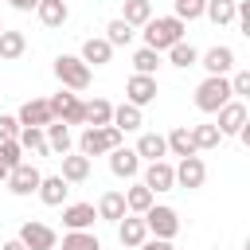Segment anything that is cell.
Returning a JSON list of instances; mask_svg holds the SVG:
<instances>
[{
	"instance_id": "cell-1",
	"label": "cell",
	"mask_w": 250,
	"mask_h": 250,
	"mask_svg": "<svg viewBox=\"0 0 250 250\" xmlns=\"http://www.w3.org/2000/svg\"><path fill=\"white\" fill-rule=\"evenodd\" d=\"M184 31H188V23L184 20H176V16H152L148 23H145V47H152V51H168L172 43H180L184 39Z\"/></svg>"
},
{
	"instance_id": "cell-2",
	"label": "cell",
	"mask_w": 250,
	"mask_h": 250,
	"mask_svg": "<svg viewBox=\"0 0 250 250\" xmlns=\"http://www.w3.org/2000/svg\"><path fill=\"white\" fill-rule=\"evenodd\" d=\"M230 78L227 74H207L199 86H195V109L199 113H219L227 102H230Z\"/></svg>"
},
{
	"instance_id": "cell-3",
	"label": "cell",
	"mask_w": 250,
	"mask_h": 250,
	"mask_svg": "<svg viewBox=\"0 0 250 250\" xmlns=\"http://www.w3.org/2000/svg\"><path fill=\"white\" fill-rule=\"evenodd\" d=\"M121 137H125V133H121V129H113V125H86V129H82V137H78V152H82V156H90V160H94V156H105L109 148H117V145H121Z\"/></svg>"
},
{
	"instance_id": "cell-4",
	"label": "cell",
	"mask_w": 250,
	"mask_h": 250,
	"mask_svg": "<svg viewBox=\"0 0 250 250\" xmlns=\"http://www.w3.org/2000/svg\"><path fill=\"white\" fill-rule=\"evenodd\" d=\"M55 78H59V86L62 90H86L90 86V66L78 59V55H59L55 59Z\"/></svg>"
},
{
	"instance_id": "cell-5",
	"label": "cell",
	"mask_w": 250,
	"mask_h": 250,
	"mask_svg": "<svg viewBox=\"0 0 250 250\" xmlns=\"http://www.w3.org/2000/svg\"><path fill=\"white\" fill-rule=\"evenodd\" d=\"M145 227H148L152 238H176V234H180V215H176V207H168V203H152V207L145 211Z\"/></svg>"
},
{
	"instance_id": "cell-6",
	"label": "cell",
	"mask_w": 250,
	"mask_h": 250,
	"mask_svg": "<svg viewBox=\"0 0 250 250\" xmlns=\"http://www.w3.org/2000/svg\"><path fill=\"white\" fill-rule=\"evenodd\" d=\"M51 102V113H55V121H62V125H82V113H86V102L74 94V90H59L55 98H47Z\"/></svg>"
},
{
	"instance_id": "cell-7",
	"label": "cell",
	"mask_w": 250,
	"mask_h": 250,
	"mask_svg": "<svg viewBox=\"0 0 250 250\" xmlns=\"http://www.w3.org/2000/svg\"><path fill=\"white\" fill-rule=\"evenodd\" d=\"M156 94H160L156 74H133V78L125 82V102H129V105H137V109L152 105V102H156Z\"/></svg>"
},
{
	"instance_id": "cell-8",
	"label": "cell",
	"mask_w": 250,
	"mask_h": 250,
	"mask_svg": "<svg viewBox=\"0 0 250 250\" xmlns=\"http://www.w3.org/2000/svg\"><path fill=\"white\" fill-rule=\"evenodd\" d=\"M172 172H176V188H188V191L203 188V180H207V164H203L199 152L195 156H180V164H172Z\"/></svg>"
},
{
	"instance_id": "cell-9",
	"label": "cell",
	"mask_w": 250,
	"mask_h": 250,
	"mask_svg": "<svg viewBox=\"0 0 250 250\" xmlns=\"http://www.w3.org/2000/svg\"><path fill=\"white\" fill-rule=\"evenodd\" d=\"M39 180H43V172H39L35 164L20 160V164H16L12 172H8V180H4V184H8V191H12V195H20V199H23V195H35Z\"/></svg>"
},
{
	"instance_id": "cell-10",
	"label": "cell",
	"mask_w": 250,
	"mask_h": 250,
	"mask_svg": "<svg viewBox=\"0 0 250 250\" xmlns=\"http://www.w3.org/2000/svg\"><path fill=\"white\" fill-rule=\"evenodd\" d=\"M16 238H20L27 250H55V246H59V234H55L47 223H39V219H27Z\"/></svg>"
},
{
	"instance_id": "cell-11",
	"label": "cell",
	"mask_w": 250,
	"mask_h": 250,
	"mask_svg": "<svg viewBox=\"0 0 250 250\" xmlns=\"http://www.w3.org/2000/svg\"><path fill=\"white\" fill-rule=\"evenodd\" d=\"M195 66H203L207 74H230V70H234V47L215 43V47H207V51L199 55V62H195Z\"/></svg>"
},
{
	"instance_id": "cell-12",
	"label": "cell",
	"mask_w": 250,
	"mask_h": 250,
	"mask_svg": "<svg viewBox=\"0 0 250 250\" xmlns=\"http://www.w3.org/2000/svg\"><path fill=\"white\" fill-rule=\"evenodd\" d=\"M246 121H250V109L242 105V98H230V102L219 109V121H215V125H219L223 137H238V129H242Z\"/></svg>"
},
{
	"instance_id": "cell-13",
	"label": "cell",
	"mask_w": 250,
	"mask_h": 250,
	"mask_svg": "<svg viewBox=\"0 0 250 250\" xmlns=\"http://www.w3.org/2000/svg\"><path fill=\"white\" fill-rule=\"evenodd\" d=\"M105 156H109V172H113V176H121V180H137V176H141V164H145V160H141L133 148L117 145V148H109Z\"/></svg>"
},
{
	"instance_id": "cell-14",
	"label": "cell",
	"mask_w": 250,
	"mask_h": 250,
	"mask_svg": "<svg viewBox=\"0 0 250 250\" xmlns=\"http://www.w3.org/2000/svg\"><path fill=\"white\" fill-rule=\"evenodd\" d=\"M141 184H145L152 195H156V191H172V188H176V172H172V164H168V160H148V164H145V180H141Z\"/></svg>"
},
{
	"instance_id": "cell-15",
	"label": "cell",
	"mask_w": 250,
	"mask_h": 250,
	"mask_svg": "<svg viewBox=\"0 0 250 250\" xmlns=\"http://www.w3.org/2000/svg\"><path fill=\"white\" fill-rule=\"evenodd\" d=\"M117 238H121V246H129V250H137L145 238H148V227H145V215H133V211H125L121 219H117Z\"/></svg>"
},
{
	"instance_id": "cell-16",
	"label": "cell",
	"mask_w": 250,
	"mask_h": 250,
	"mask_svg": "<svg viewBox=\"0 0 250 250\" xmlns=\"http://www.w3.org/2000/svg\"><path fill=\"white\" fill-rule=\"evenodd\" d=\"M16 121H20V125H35V129L51 125V121H55L51 102H47V98H31V102H23V105H20V113H16Z\"/></svg>"
},
{
	"instance_id": "cell-17",
	"label": "cell",
	"mask_w": 250,
	"mask_h": 250,
	"mask_svg": "<svg viewBox=\"0 0 250 250\" xmlns=\"http://www.w3.org/2000/svg\"><path fill=\"white\" fill-rule=\"evenodd\" d=\"M98 219L94 203H62V227L66 230H90Z\"/></svg>"
},
{
	"instance_id": "cell-18",
	"label": "cell",
	"mask_w": 250,
	"mask_h": 250,
	"mask_svg": "<svg viewBox=\"0 0 250 250\" xmlns=\"http://www.w3.org/2000/svg\"><path fill=\"white\" fill-rule=\"evenodd\" d=\"M78 59H82L86 66H105V62L113 59V47L105 43V35H90V39L82 43V51H78Z\"/></svg>"
},
{
	"instance_id": "cell-19",
	"label": "cell",
	"mask_w": 250,
	"mask_h": 250,
	"mask_svg": "<svg viewBox=\"0 0 250 250\" xmlns=\"http://www.w3.org/2000/svg\"><path fill=\"white\" fill-rule=\"evenodd\" d=\"M66 191H70V184H66L62 176H43L39 188H35V195H39L47 207H62V203H66Z\"/></svg>"
},
{
	"instance_id": "cell-20",
	"label": "cell",
	"mask_w": 250,
	"mask_h": 250,
	"mask_svg": "<svg viewBox=\"0 0 250 250\" xmlns=\"http://www.w3.org/2000/svg\"><path fill=\"white\" fill-rule=\"evenodd\" d=\"M35 16H39L43 27H62V23L70 20V8H66V0H39Z\"/></svg>"
},
{
	"instance_id": "cell-21",
	"label": "cell",
	"mask_w": 250,
	"mask_h": 250,
	"mask_svg": "<svg viewBox=\"0 0 250 250\" xmlns=\"http://www.w3.org/2000/svg\"><path fill=\"white\" fill-rule=\"evenodd\" d=\"M43 137H47V148H51V152H59V156H66V152H70V145H74L70 125H62V121L43 125Z\"/></svg>"
},
{
	"instance_id": "cell-22",
	"label": "cell",
	"mask_w": 250,
	"mask_h": 250,
	"mask_svg": "<svg viewBox=\"0 0 250 250\" xmlns=\"http://www.w3.org/2000/svg\"><path fill=\"white\" fill-rule=\"evenodd\" d=\"M164 145H168V156H195V141H191V129L188 125H176L164 137Z\"/></svg>"
},
{
	"instance_id": "cell-23",
	"label": "cell",
	"mask_w": 250,
	"mask_h": 250,
	"mask_svg": "<svg viewBox=\"0 0 250 250\" xmlns=\"http://www.w3.org/2000/svg\"><path fill=\"white\" fill-rule=\"evenodd\" d=\"M133 152H137L141 160H164V156H168V145H164V137H160V133H141Z\"/></svg>"
},
{
	"instance_id": "cell-24",
	"label": "cell",
	"mask_w": 250,
	"mask_h": 250,
	"mask_svg": "<svg viewBox=\"0 0 250 250\" xmlns=\"http://www.w3.org/2000/svg\"><path fill=\"white\" fill-rule=\"evenodd\" d=\"M66 184H82V180H90V156H82V152H66L62 156V172H59Z\"/></svg>"
},
{
	"instance_id": "cell-25",
	"label": "cell",
	"mask_w": 250,
	"mask_h": 250,
	"mask_svg": "<svg viewBox=\"0 0 250 250\" xmlns=\"http://www.w3.org/2000/svg\"><path fill=\"white\" fill-rule=\"evenodd\" d=\"M94 211H98V219H105V223H117V219L125 215V195H121V191H102Z\"/></svg>"
},
{
	"instance_id": "cell-26",
	"label": "cell",
	"mask_w": 250,
	"mask_h": 250,
	"mask_svg": "<svg viewBox=\"0 0 250 250\" xmlns=\"http://www.w3.org/2000/svg\"><path fill=\"white\" fill-rule=\"evenodd\" d=\"M23 51H27V35L4 27V31H0V59H4V62H16Z\"/></svg>"
},
{
	"instance_id": "cell-27",
	"label": "cell",
	"mask_w": 250,
	"mask_h": 250,
	"mask_svg": "<svg viewBox=\"0 0 250 250\" xmlns=\"http://www.w3.org/2000/svg\"><path fill=\"white\" fill-rule=\"evenodd\" d=\"M113 129H121V133H137L141 125H145V117H141V109L137 105H113V121H109Z\"/></svg>"
},
{
	"instance_id": "cell-28",
	"label": "cell",
	"mask_w": 250,
	"mask_h": 250,
	"mask_svg": "<svg viewBox=\"0 0 250 250\" xmlns=\"http://www.w3.org/2000/svg\"><path fill=\"white\" fill-rule=\"evenodd\" d=\"M16 141H20V148H23V152H35V156H47V152H51V148H47L43 129H35V125H20Z\"/></svg>"
},
{
	"instance_id": "cell-29",
	"label": "cell",
	"mask_w": 250,
	"mask_h": 250,
	"mask_svg": "<svg viewBox=\"0 0 250 250\" xmlns=\"http://www.w3.org/2000/svg\"><path fill=\"white\" fill-rule=\"evenodd\" d=\"M121 195H125V211H133V215H145V211L156 203V195H152L145 184H133V188H125Z\"/></svg>"
},
{
	"instance_id": "cell-30",
	"label": "cell",
	"mask_w": 250,
	"mask_h": 250,
	"mask_svg": "<svg viewBox=\"0 0 250 250\" xmlns=\"http://www.w3.org/2000/svg\"><path fill=\"white\" fill-rule=\"evenodd\" d=\"M121 20L129 27H145L152 20V0H125L121 4Z\"/></svg>"
},
{
	"instance_id": "cell-31",
	"label": "cell",
	"mask_w": 250,
	"mask_h": 250,
	"mask_svg": "<svg viewBox=\"0 0 250 250\" xmlns=\"http://www.w3.org/2000/svg\"><path fill=\"white\" fill-rule=\"evenodd\" d=\"M109 121H113V102H105V98H94V102H86L82 125H109Z\"/></svg>"
},
{
	"instance_id": "cell-32",
	"label": "cell",
	"mask_w": 250,
	"mask_h": 250,
	"mask_svg": "<svg viewBox=\"0 0 250 250\" xmlns=\"http://www.w3.org/2000/svg\"><path fill=\"white\" fill-rule=\"evenodd\" d=\"M191 141H195V152H211V148H219V141H223V133H219V125H191Z\"/></svg>"
},
{
	"instance_id": "cell-33",
	"label": "cell",
	"mask_w": 250,
	"mask_h": 250,
	"mask_svg": "<svg viewBox=\"0 0 250 250\" xmlns=\"http://www.w3.org/2000/svg\"><path fill=\"white\" fill-rule=\"evenodd\" d=\"M133 35H137V27H129L121 16L105 23V43H109V47H129V43H133Z\"/></svg>"
},
{
	"instance_id": "cell-34",
	"label": "cell",
	"mask_w": 250,
	"mask_h": 250,
	"mask_svg": "<svg viewBox=\"0 0 250 250\" xmlns=\"http://www.w3.org/2000/svg\"><path fill=\"white\" fill-rule=\"evenodd\" d=\"M168 62H172V66H180V70H188V66H195V62H199V51H195L188 39H180V43H172V47H168Z\"/></svg>"
},
{
	"instance_id": "cell-35",
	"label": "cell",
	"mask_w": 250,
	"mask_h": 250,
	"mask_svg": "<svg viewBox=\"0 0 250 250\" xmlns=\"http://www.w3.org/2000/svg\"><path fill=\"white\" fill-rule=\"evenodd\" d=\"M156 70H160V51L137 47L133 51V74H156Z\"/></svg>"
},
{
	"instance_id": "cell-36",
	"label": "cell",
	"mask_w": 250,
	"mask_h": 250,
	"mask_svg": "<svg viewBox=\"0 0 250 250\" xmlns=\"http://www.w3.org/2000/svg\"><path fill=\"white\" fill-rule=\"evenodd\" d=\"M203 16H207L215 27H223V23H234V0H207Z\"/></svg>"
},
{
	"instance_id": "cell-37",
	"label": "cell",
	"mask_w": 250,
	"mask_h": 250,
	"mask_svg": "<svg viewBox=\"0 0 250 250\" xmlns=\"http://www.w3.org/2000/svg\"><path fill=\"white\" fill-rule=\"evenodd\" d=\"M62 250H102V242L90 230H66L62 234Z\"/></svg>"
},
{
	"instance_id": "cell-38",
	"label": "cell",
	"mask_w": 250,
	"mask_h": 250,
	"mask_svg": "<svg viewBox=\"0 0 250 250\" xmlns=\"http://www.w3.org/2000/svg\"><path fill=\"white\" fill-rule=\"evenodd\" d=\"M203 8H207V0H176V20H184V23H191V20H199L203 16Z\"/></svg>"
},
{
	"instance_id": "cell-39",
	"label": "cell",
	"mask_w": 250,
	"mask_h": 250,
	"mask_svg": "<svg viewBox=\"0 0 250 250\" xmlns=\"http://www.w3.org/2000/svg\"><path fill=\"white\" fill-rule=\"evenodd\" d=\"M20 160H23V148H20V141H16V137H12V141H0V164L12 172Z\"/></svg>"
},
{
	"instance_id": "cell-40",
	"label": "cell",
	"mask_w": 250,
	"mask_h": 250,
	"mask_svg": "<svg viewBox=\"0 0 250 250\" xmlns=\"http://www.w3.org/2000/svg\"><path fill=\"white\" fill-rule=\"evenodd\" d=\"M230 94H234V98H246V94H250V70H234V78H230Z\"/></svg>"
},
{
	"instance_id": "cell-41",
	"label": "cell",
	"mask_w": 250,
	"mask_h": 250,
	"mask_svg": "<svg viewBox=\"0 0 250 250\" xmlns=\"http://www.w3.org/2000/svg\"><path fill=\"white\" fill-rule=\"evenodd\" d=\"M20 133V121H16V113H0V141H12Z\"/></svg>"
},
{
	"instance_id": "cell-42",
	"label": "cell",
	"mask_w": 250,
	"mask_h": 250,
	"mask_svg": "<svg viewBox=\"0 0 250 250\" xmlns=\"http://www.w3.org/2000/svg\"><path fill=\"white\" fill-rule=\"evenodd\" d=\"M137 250H176V246H172V238H152V234H148Z\"/></svg>"
},
{
	"instance_id": "cell-43",
	"label": "cell",
	"mask_w": 250,
	"mask_h": 250,
	"mask_svg": "<svg viewBox=\"0 0 250 250\" xmlns=\"http://www.w3.org/2000/svg\"><path fill=\"white\" fill-rule=\"evenodd\" d=\"M8 4H12L16 12H35V8H39V0H8Z\"/></svg>"
},
{
	"instance_id": "cell-44",
	"label": "cell",
	"mask_w": 250,
	"mask_h": 250,
	"mask_svg": "<svg viewBox=\"0 0 250 250\" xmlns=\"http://www.w3.org/2000/svg\"><path fill=\"white\" fill-rule=\"evenodd\" d=\"M0 250H27V246H23V242H20V238H8V242H4V246H0Z\"/></svg>"
},
{
	"instance_id": "cell-45",
	"label": "cell",
	"mask_w": 250,
	"mask_h": 250,
	"mask_svg": "<svg viewBox=\"0 0 250 250\" xmlns=\"http://www.w3.org/2000/svg\"><path fill=\"white\" fill-rule=\"evenodd\" d=\"M0 31H4V20H0Z\"/></svg>"
}]
</instances>
